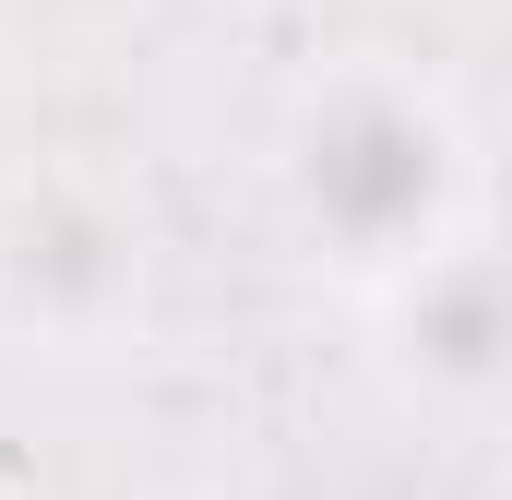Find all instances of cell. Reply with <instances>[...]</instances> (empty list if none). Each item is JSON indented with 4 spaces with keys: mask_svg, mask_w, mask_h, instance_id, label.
I'll return each instance as SVG.
<instances>
[{
    "mask_svg": "<svg viewBox=\"0 0 512 500\" xmlns=\"http://www.w3.org/2000/svg\"><path fill=\"white\" fill-rule=\"evenodd\" d=\"M405 334H417L441 370H501V358H512V274H489V262H453V274H429Z\"/></svg>",
    "mask_w": 512,
    "mask_h": 500,
    "instance_id": "cell-2",
    "label": "cell"
},
{
    "mask_svg": "<svg viewBox=\"0 0 512 500\" xmlns=\"http://www.w3.org/2000/svg\"><path fill=\"white\" fill-rule=\"evenodd\" d=\"M310 203H322L346 239H405V227L441 203V143H429V120H405L382 96L334 108V120L310 131Z\"/></svg>",
    "mask_w": 512,
    "mask_h": 500,
    "instance_id": "cell-1",
    "label": "cell"
}]
</instances>
